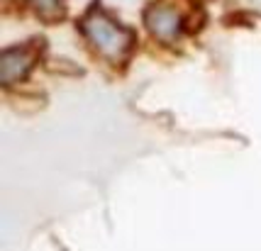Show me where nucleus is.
I'll list each match as a JSON object with an SVG mask.
<instances>
[{"instance_id": "1", "label": "nucleus", "mask_w": 261, "mask_h": 251, "mask_svg": "<svg viewBox=\"0 0 261 251\" xmlns=\"http://www.w3.org/2000/svg\"><path fill=\"white\" fill-rule=\"evenodd\" d=\"M81 32L86 35V39L93 44L95 51H100L105 59H113V61L125 59L135 42L129 30L120 27L100 10H91L81 20Z\"/></svg>"}, {"instance_id": "3", "label": "nucleus", "mask_w": 261, "mask_h": 251, "mask_svg": "<svg viewBox=\"0 0 261 251\" xmlns=\"http://www.w3.org/2000/svg\"><path fill=\"white\" fill-rule=\"evenodd\" d=\"M34 54L30 49H10L0 59V80L3 83H12V80L22 78L27 71L32 69Z\"/></svg>"}, {"instance_id": "4", "label": "nucleus", "mask_w": 261, "mask_h": 251, "mask_svg": "<svg viewBox=\"0 0 261 251\" xmlns=\"http://www.w3.org/2000/svg\"><path fill=\"white\" fill-rule=\"evenodd\" d=\"M30 8L46 20H57L64 15V0H27Z\"/></svg>"}, {"instance_id": "2", "label": "nucleus", "mask_w": 261, "mask_h": 251, "mask_svg": "<svg viewBox=\"0 0 261 251\" xmlns=\"http://www.w3.org/2000/svg\"><path fill=\"white\" fill-rule=\"evenodd\" d=\"M147 27L149 32L161 39V42H176L178 37L183 35V17L181 12L176 10V8H171V5H151L147 10Z\"/></svg>"}]
</instances>
